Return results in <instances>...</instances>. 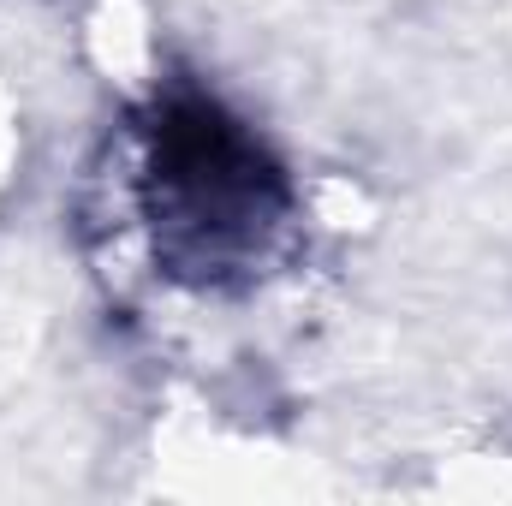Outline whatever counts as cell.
Segmentation results:
<instances>
[{"label": "cell", "mask_w": 512, "mask_h": 506, "mask_svg": "<svg viewBox=\"0 0 512 506\" xmlns=\"http://www.w3.org/2000/svg\"><path fill=\"white\" fill-rule=\"evenodd\" d=\"M126 149L131 209L167 286L245 298L292 262L304 233L292 167L215 90L161 78L131 114Z\"/></svg>", "instance_id": "1"}]
</instances>
